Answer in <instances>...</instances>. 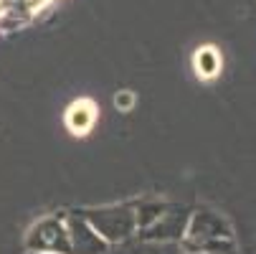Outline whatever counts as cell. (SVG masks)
Listing matches in <instances>:
<instances>
[{"mask_svg":"<svg viewBox=\"0 0 256 254\" xmlns=\"http://www.w3.org/2000/svg\"><path fill=\"white\" fill-rule=\"evenodd\" d=\"M186 246L190 251H221V254H236V239L234 226L224 213L213 208H198L190 213V221L186 229Z\"/></svg>","mask_w":256,"mask_h":254,"instance_id":"1","label":"cell"},{"mask_svg":"<svg viewBox=\"0 0 256 254\" xmlns=\"http://www.w3.org/2000/svg\"><path fill=\"white\" fill-rule=\"evenodd\" d=\"M79 213L94 226V231L109 246L132 239L134 231H137L134 203H114V206H99V208H82Z\"/></svg>","mask_w":256,"mask_h":254,"instance_id":"2","label":"cell"},{"mask_svg":"<svg viewBox=\"0 0 256 254\" xmlns=\"http://www.w3.org/2000/svg\"><path fill=\"white\" fill-rule=\"evenodd\" d=\"M26 246L36 254H71L66 221L58 216H48V219L38 221L36 226H30Z\"/></svg>","mask_w":256,"mask_h":254,"instance_id":"3","label":"cell"},{"mask_svg":"<svg viewBox=\"0 0 256 254\" xmlns=\"http://www.w3.org/2000/svg\"><path fill=\"white\" fill-rule=\"evenodd\" d=\"M190 221V208L180 203H168V208L158 216V219L140 229V239H152V241H180L186 236Z\"/></svg>","mask_w":256,"mask_h":254,"instance_id":"4","label":"cell"},{"mask_svg":"<svg viewBox=\"0 0 256 254\" xmlns=\"http://www.w3.org/2000/svg\"><path fill=\"white\" fill-rule=\"evenodd\" d=\"M66 229H68L71 254H106L109 244L94 231V226L84 219L79 211L66 216Z\"/></svg>","mask_w":256,"mask_h":254,"instance_id":"5","label":"cell"},{"mask_svg":"<svg viewBox=\"0 0 256 254\" xmlns=\"http://www.w3.org/2000/svg\"><path fill=\"white\" fill-rule=\"evenodd\" d=\"M106 254H182L178 241H152V239H127L114 244V249L109 246Z\"/></svg>","mask_w":256,"mask_h":254,"instance_id":"6","label":"cell"},{"mask_svg":"<svg viewBox=\"0 0 256 254\" xmlns=\"http://www.w3.org/2000/svg\"><path fill=\"white\" fill-rule=\"evenodd\" d=\"M94 104L92 102H76L74 107L68 110V115H66V122H68V127L74 130V132H86L92 125H94Z\"/></svg>","mask_w":256,"mask_h":254,"instance_id":"7","label":"cell"},{"mask_svg":"<svg viewBox=\"0 0 256 254\" xmlns=\"http://www.w3.org/2000/svg\"><path fill=\"white\" fill-rule=\"evenodd\" d=\"M168 208V203L162 201H140L134 203V216H137V229H144V226H150L158 216Z\"/></svg>","mask_w":256,"mask_h":254,"instance_id":"8","label":"cell"},{"mask_svg":"<svg viewBox=\"0 0 256 254\" xmlns=\"http://www.w3.org/2000/svg\"><path fill=\"white\" fill-rule=\"evenodd\" d=\"M196 66H198V74L203 77H213L218 66H221V59H218V54L213 49H203L198 56H196Z\"/></svg>","mask_w":256,"mask_h":254,"instance_id":"9","label":"cell"},{"mask_svg":"<svg viewBox=\"0 0 256 254\" xmlns=\"http://www.w3.org/2000/svg\"><path fill=\"white\" fill-rule=\"evenodd\" d=\"M114 102H117V107H130V104H132V94H130V92H124V94H120Z\"/></svg>","mask_w":256,"mask_h":254,"instance_id":"10","label":"cell"},{"mask_svg":"<svg viewBox=\"0 0 256 254\" xmlns=\"http://www.w3.org/2000/svg\"><path fill=\"white\" fill-rule=\"evenodd\" d=\"M244 254H256V236L248 239V241L244 244Z\"/></svg>","mask_w":256,"mask_h":254,"instance_id":"11","label":"cell"},{"mask_svg":"<svg viewBox=\"0 0 256 254\" xmlns=\"http://www.w3.org/2000/svg\"><path fill=\"white\" fill-rule=\"evenodd\" d=\"M206 254H221V251H206Z\"/></svg>","mask_w":256,"mask_h":254,"instance_id":"12","label":"cell"}]
</instances>
